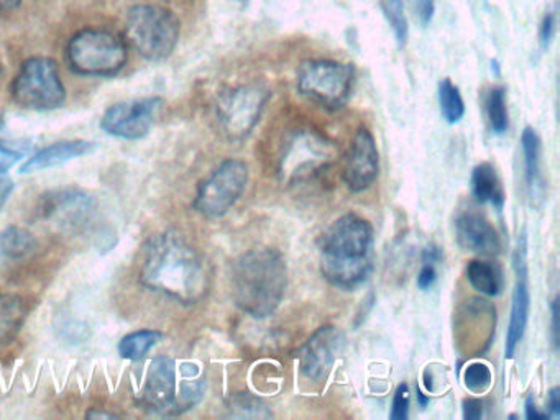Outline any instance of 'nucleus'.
I'll use <instances>...</instances> for the list:
<instances>
[{
  "label": "nucleus",
  "mask_w": 560,
  "mask_h": 420,
  "mask_svg": "<svg viewBox=\"0 0 560 420\" xmlns=\"http://www.w3.org/2000/svg\"><path fill=\"white\" fill-rule=\"evenodd\" d=\"M40 215L55 229L80 232L96 215V200L80 189L51 190L42 197Z\"/></svg>",
  "instance_id": "f8f14e48"
},
{
  "label": "nucleus",
  "mask_w": 560,
  "mask_h": 420,
  "mask_svg": "<svg viewBox=\"0 0 560 420\" xmlns=\"http://www.w3.org/2000/svg\"><path fill=\"white\" fill-rule=\"evenodd\" d=\"M25 317L27 307L19 295H0V345L14 340Z\"/></svg>",
  "instance_id": "b1692460"
},
{
  "label": "nucleus",
  "mask_w": 560,
  "mask_h": 420,
  "mask_svg": "<svg viewBox=\"0 0 560 420\" xmlns=\"http://www.w3.org/2000/svg\"><path fill=\"white\" fill-rule=\"evenodd\" d=\"M162 105L160 97L137 98L110 105L104 112L101 128L113 137L140 140L152 130Z\"/></svg>",
  "instance_id": "ddd939ff"
},
{
  "label": "nucleus",
  "mask_w": 560,
  "mask_h": 420,
  "mask_svg": "<svg viewBox=\"0 0 560 420\" xmlns=\"http://www.w3.org/2000/svg\"><path fill=\"white\" fill-rule=\"evenodd\" d=\"M126 38L142 58L163 61L175 51L179 20L165 7H132L127 15Z\"/></svg>",
  "instance_id": "423d86ee"
},
{
  "label": "nucleus",
  "mask_w": 560,
  "mask_h": 420,
  "mask_svg": "<svg viewBox=\"0 0 560 420\" xmlns=\"http://www.w3.org/2000/svg\"><path fill=\"white\" fill-rule=\"evenodd\" d=\"M547 406H549V413H547V416H549V417H559L560 416V389H559V387H553V389H550L549 402H547Z\"/></svg>",
  "instance_id": "a19ab883"
},
{
  "label": "nucleus",
  "mask_w": 560,
  "mask_h": 420,
  "mask_svg": "<svg viewBox=\"0 0 560 420\" xmlns=\"http://www.w3.org/2000/svg\"><path fill=\"white\" fill-rule=\"evenodd\" d=\"M353 82V66L332 59H310L298 71V91L301 95L329 110H339L347 104Z\"/></svg>",
  "instance_id": "6e6552de"
},
{
  "label": "nucleus",
  "mask_w": 560,
  "mask_h": 420,
  "mask_svg": "<svg viewBox=\"0 0 560 420\" xmlns=\"http://www.w3.org/2000/svg\"><path fill=\"white\" fill-rule=\"evenodd\" d=\"M19 160H21V153L11 150V148L5 147V144L0 141V174L11 170Z\"/></svg>",
  "instance_id": "f704fd0d"
},
{
  "label": "nucleus",
  "mask_w": 560,
  "mask_h": 420,
  "mask_svg": "<svg viewBox=\"0 0 560 420\" xmlns=\"http://www.w3.org/2000/svg\"><path fill=\"white\" fill-rule=\"evenodd\" d=\"M12 190H14V183H12V179L0 174V212L4 209L5 202H8Z\"/></svg>",
  "instance_id": "e433bc0d"
},
{
  "label": "nucleus",
  "mask_w": 560,
  "mask_h": 420,
  "mask_svg": "<svg viewBox=\"0 0 560 420\" xmlns=\"http://www.w3.org/2000/svg\"><path fill=\"white\" fill-rule=\"evenodd\" d=\"M163 335L156 330H139L133 331V334L126 335V337L120 340L119 354L126 360H142L145 354H149L152 351V348H155L156 345L162 340Z\"/></svg>",
  "instance_id": "393cba45"
},
{
  "label": "nucleus",
  "mask_w": 560,
  "mask_h": 420,
  "mask_svg": "<svg viewBox=\"0 0 560 420\" xmlns=\"http://www.w3.org/2000/svg\"><path fill=\"white\" fill-rule=\"evenodd\" d=\"M383 15L386 22L392 26L395 33L396 42L399 46H405L408 42V19H406L405 2L402 0H382Z\"/></svg>",
  "instance_id": "c85d7f7f"
},
{
  "label": "nucleus",
  "mask_w": 560,
  "mask_h": 420,
  "mask_svg": "<svg viewBox=\"0 0 560 420\" xmlns=\"http://www.w3.org/2000/svg\"><path fill=\"white\" fill-rule=\"evenodd\" d=\"M438 281V271L435 265H422L421 271L418 275V288L422 291H428Z\"/></svg>",
  "instance_id": "c9c22d12"
},
{
  "label": "nucleus",
  "mask_w": 560,
  "mask_h": 420,
  "mask_svg": "<svg viewBox=\"0 0 560 420\" xmlns=\"http://www.w3.org/2000/svg\"><path fill=\"white\" fill-rule=\"evenodd\" d=\"M483 400L477 399V397H468L462 402V413H464L465 420H478L483 417Z\"/></svg>",
  "instance_id": "72a5a7b5"
},
{
  "label": "nucleus",
  "mask_w": 560,
  "mask_h": 420,
  "mask_svg": "<svg viewBox=\"0 0 560 420\" xmlns=\"http://www.w3.org/2000/svg\"><path fill=\"white\" fill-rule=\"evenodd\" d=\"M491 381L493 376L490 366L483 361H474L464 370V384L471 393H485L491 386Z\"/></svg>",
  "instance_id": "c756f323"
},
{
  "label": "nucleus",
  "mask_w": 560,
  "mask_h": 420,
  "mask_svg": "<svg viewBox=\"0 0 560 420\" xmlns=\"http://www.w3.org/2000/svg\"><path fill=\"white\" fill-rule=\"evenodd\" d=\"M373 226L357 213L339 217L317 242L324 278L340 289H353L373 271Z\"/></svg>",
  "instance_id": "f03ea898"
},
{
  "label": "nucleus",
  "mask_w": 560,
  "mask_h": 420,
  "mask_svg": "<svg viewBox=\"0 0 560 420\" xmlns=\"http://www.w3.org/2000/svg\"><path fill=\"white\" fill-rule=\"evenodd\" d=\"M380 174V154L375 138L366 128H359L343 164L342 179L350 192L369 189Z\"/></svg>",
  "instance_id": "2eb2a0df"
},
{
  "label": "nucleus",
  "mask_w": 560,
  "mask_h": 420,
  "mask_svg": "<svg viewBox=\"0 0 560 420\" xmlns=\"http://www.w3.org/2000/svg\"><path fill=\"white\" fill-rule=\"evenodd\" d=\"M337 148L317 131L298 128L281 144L278 174L288 184H303L316 179L336 161Z\"/></svg>",
  "instance_id": "39448f33"
},
{
  "label": "nucleus",
  "mask_w": 560,
  "mask_h": 420,
  "mask_svg": "<svg viewBox=\"0 0 560 420\" xmlns=\"http://www.w3.org/2000/svg\"><path fill=\"white\" fill-rule=\"evenodd\" d=\"M514 282L513 304H511L510 325H508L506 347H504V357L513 358L516 353L517 345L523 340L524 331L529 318L530 292L529 279H527V245L526 235H521L514 252Z\"/></svg>",
  "instance_id": "dca6fc26"
},
{
  "label": "nucleus",
  "mask_w": 560,
  "mask_h": 420,
  "mask_svg": "<svg viewBox=\"0 0 560 420\" xmlns=\"http://www.w3.org/2000/svg\"><path fill=\"white\" fill-rule=\"evenodd\" d=\"M96 151V143L86 140L58 141L50 144L44 150L35 153L22 164L21 173H35V171L50 170V167L61 166V164L70 163L78 158L86 156V154Z\"/></svg>",
  "instance_id": "6ab92c4d"
},
{
  "label": "nucleus",
  "mask_w": 560,
  "mask_h": 420,
  "mask_svg": "<svg viewBox=\"0 0 560 420\" xmlns=\"http://www.w3.org/2000/svg\"><path fill=\"white\" fill-rule=\"evenodd\" d=\"M12 97L31 110H54L67 98L63 81L54 59L37 56L27 59L12 82Z\"/></svg>",
  "instance_id": "1a4fd4ad"
},
{
  "label": "nucleus",
  "mask_w": 560,
  "mask_h": 420,
  "mask_svg": "<svg viewBox=\"0 0 560 420\" xmlns=\"http://www.w3.org/2000/svg\"><path fill=\"white\" fill-rule=\"evenodd\" d=\"M270 98V91L261 84L238 85L224 92L218 102V120L231 140H244L260 120Z\"/></svg>",
  "instance_id": "9b49d317"
},
{
  "label": "nucleus",
  "mask_w": 560,
  "mask_h": 420,
  "mask_svg": "<svg viewBox=\"0 0 560 420\" xmlns=\"http://www.w3.org/2000/svg\"><path fill=\"white\" fill-rule=\"evenodd\" d=\"M550 315H552V341L553 347H559V298L553 299L550 304Z\"/></svg>",
  "instance_id": "4c0bfd02"
},
{
  "label": "nucleus",
  "mask_w": 560,
  "mask_h": 420,
  "mask_svg": "<svg viewBox=\"0 0 560 420\" xmlns=\"http://www.w3.org/2000/svg\"><path fill=\"white\" fill-rule=\"evenodd\" d=\"M232 295L245 314L265 318L283 301L288 266L273 248H254L235 259L231 272Z\"/></svg>",
  "instance_id": "7ed1b4c3"
},
{
  "label": "nucleus",
  "mask_w": 560,
  "mask_h": 420,
  "mask_svg": "<svg viewBox=\"0 0 560 420\" xmlns=\"http://www.w3.org/2000/svg\"><path fill=\"white\" fill-rule=\"evenodd\" d=\"M412 9H415L416 19L422 26L429 25L434 19V0H412Z\"/></svg>",
  "instance_id": "2f4dec72"
},
{
  "label": "nucleus",
  "mask_w": 560,
  "mask_h": 420,
  "mask_svg": "<svg viewBox=\"0 0 560 420\" xmlns=\"http://www.w3.org/2000/svg\"><path fill=\"white\" fill-rule=\"evenodd\" d=\"M471 194L480 203H491L497 210H503L504 190L493 164L480 163L471 173Z\"/></svg>",
  "instance_id": "4be33fe9"
},
{
  "label": "nucleus",
  "mask_w": 560,
  "mask_h": 420,
  "mask_svg": "<svg viewBox=\"0 0 560 420\" xmlns=\"http://www.w3.org/2000/svg\"><path fill=\"white\" fill-rule=\"evenodd\" d=\"M442 253L439 249V246L429 245L422 249V265H435V262L441 261Z\"/></svg>",
  "instance_id": "58836bf2"
},
{
  "label": "nucleus",
  "mask_w": 560,
  "mask_h": 420,
  "mask_svg": "<svg viewBox=\"0 0 560 420\" xmlns=\"http://www.w3.org/2000/svg\"><path fill=\"white\" fill-rule=\"evenodd\" d=\"M409 417V386L406 383L399 384L393 397L392 420H406Z\"/></svg>",
  "instance_id": "7c9ffc66"
},
{
  "label": "nucleus",
  "mask_w": 560,
  "mask_h": 420,
  "mask_svg": "<svg viewBox=\"0 0 560 420\" xmlns=\"http://www.w3.org/2000/svg\"><path fill=\"white\" fill-rule=\"evenodd\" d=\"M526 419L527 420H544L549 419V416L547 413L540 412L539 409H537L536 402H534V397L529 396L526 399Z\"/></svg>",
  "instance_id": "ea45409f"
},
{
  "label": "nucleus",
  "mask_w": 560,
  "mask_h": 420,
  "mask_svg": "<svg viewBox=\"0 0 560 420\" xmlns=\"http://www.w3.org/2000/svg\"><path fill=\"white\" fill-rule=\"evenodd\" d=\"M248 183V166L242 160H225L202 180L196 194L195 209L209 219L225 215L237 203Z\"/></svg>",
  "instance_id": "9d476101"
},
{
  "label": "nucleus",
  "mask_w": 560,
  "mask_h": 420,
  "mask_svg": "<svg viewBox=\"0 0 560 420\" xmlns=\"http://www.w3.org/2000/svg\"><path fill=\"white\" fill-rule=\"evenodd\" d=\"M418 399L419 404H421V407H425L429 404V397H425L424 394L421 393V390L418 389Z\"/></svg>",
  "instance_id": "c03bdc74"
},
{
  "label": "nucleus",
  "mask_w": 560,
  "mask_h": 420,
  "mask_svg": "<svg viewBox=\"0 0 560 420\" xmlns=\"http://www.w3.org/2000/svg\"><path fill=\"white\" fill-rule=\"evenodd\" d=\"M127 59L126 42L106 30H81L67 46L68 65L81 75L109 78L119 74Z\"/></svg>",
  "instance_id": "0eeeda50"
},
{
  "label": "nucleus",
  "mask_w": 560,
  "mask_h": 420,
  "mask_svg": "<svg viewBox=\"0 0 560 420\" xmlns=\"http://www.w3.org/2000/svg\"><path fill=\"white\" fill-rule=\"evenodd\" d=\"M487 115L491 130L503 135L510 127L506 108V91L504 88H493L487 95Z\"/></svg>",
  "instance_id": "cd10ccee"
},
{
  "label": "nucleus",
  "mask_w": 560,
  "mask_h": 420,
  "mask_svg": "<svg viewBox=\"0 0 560 420\" xmlns=\"http://www.w3.org/2000/svg\"><path fill=\"white\" fill-rule=\"evenodd\" d=\"M460 315V327H471V330L464 335L468 353H483L493 338L497 308L483 299H471Z\"/></svg>",
  "instance_id": "a211bd4d"
},
{
  "label": "nucleus",
  "mask_w": 560,
  "mask_h": 420,
  "mask_svg": "<svg viewBox=\"0 0 560 420\" xmlns=\"http://www.w3.org/2000/svg\"><path fill=\"white\" fill-rule=\"evenodd\" d=\"M343 347H346V337L342 331L334 325H324L298 351L301 374L313 383H324L332 371L337 358L342 353Z\"/></svg>",
  "instance_id": "4468645a"
},
{
  "label": "nucleus",
  "mask_w": 560,
  "mask_h": 420,
  "mask_svg": "<svg viewBox=\"0 0 560 420\" xmlns=\"http://www.w3.org/2000/svg\"><path fill=\"white\" fill-rule=\"evenodd\" d=\"M521 147H523L524 177H526L527 194L534 206H539L546 196V183H544L542 166H540L539 135L533 127L524 128L521 135Z\"/></svg>",
  "instance_id": "aec40b11"
},
{
  "label": "nucleus",
  "mask_w": 560,
  "mask_h": 420,
  "mask_svg": "<svg viewBox=\"0 0 560 420\" xmlns=\"http://www.w3.org/2000/svg\"><path fill=\"white\" fill-rule=\"evenodd\" d=\"M205 393L206 381L198 368L185 364V380L178 389L175 360L160 357L150 364L140 402L156 416H178L201 402Z\"/></svg>",
  "instance_id": "20e7f679"
},
{
  "label": "nucleus",
  "mask_w": 560,
  "mask_h": 420,
  "mask_svg": "<svg viewBox=\"0 0 560 420\" xmlns=\"http://www.w3.org/2000/svg\"><path fill=\"white\" fill-rule=\"evenodd\" d=\"M88 419H100V417H103V419H110V417H116L114 413L109 412H97V410H91V412H88Z\"/></svg>",
  "instance_id": "37998d69"
},
{
  "label": "nucleus",
  "mask_w": 560,
  "mask_h": 420,
  "mask_svg": "<svg viewBox=\"0 0 560 420\" xmlns=\"http://www.w3.org/2000/svg\"><path fill=\"white\" fill-rule=\"evenodd\" d=\"M24 0H0V12H11L18 9Z\"/></svg>",
  "instance_id": "79ce46f5"
},
{
  "label": "nucleus",
  "mask_w": 560,
  "mask_h": 420,
  "mask_svg": "<svg viewBox=\"0 0 560 420\" xmlns=\"http://www.w3.org/2000/svg\"><path fill=\"white\" fill-rule=\"evenodd\" d=\"M465 272H467L468 282L475 291L481 292L488 298H497L503 292L504 278L500 266L483 261V259H471Z\"/></svg>",
  "instance_id": "5701e85b"
},
{
  "label": "nucleus",
  "mask_w": 560,
  "mask_h": 420,
  "mask_svg": "<svg viewBox=\"0 0 560 420\" xmlns=\"http://www.w3.org/2000/svg\"><path fill=\"white\" fill-rule=\"evenodd\" d=\"M140 279L147 288L175 299L182 304H196L211 289L208 259L185 236L176 232L160 233L150 240L143 255Z\"/></svg>",
  "instance_id": "f257e3e1"
},
{
  "label": "nucleus",
  "mask_w": 560,
  "mask_h": 420,
  "mask_svg": "<svg viewBox=\"0 0 560 420\" xmlns=\"http://www.w3.org/2000/svg\"><path fill=\"white\" fill-rule=\"evenodd\" d=\"M439 105H441L442 117L447 124H457L464 117V98L451 79H442L439 82Z\"/></svg>",
  "instance_id": "bb28decb"
},
{
  "label": "nucleus",
  "mask_w": 560,
  "mask_h": 420,
  "mask_svg": "<svg viewBox=\"0 0 560 420\" xmlns=\"http://www.w3.org/2000/svg\"><path fill=\"white\" fill-rule=\"evenodd\" d=\"M0 71H2V68H0Z\"/></svg>",
  "instance_id": "a18cd8bd"
},
{
  "label": "nucleus",
  "mask_w": 560,
  "mask_h": 420,
  "mask_svg": "<svg viewBox=\"0 0 560 420\" xmlns=\"http://www.w3.org/2000/svg\"><path fill=\"white\" fill-rule=\"evenodd\" d=\"M553 32H556V13L550 12L549 10V12L544 15L542 22H540L539 42L542 48H547V46H549Z\"/></svg>",
  "instance_id": "473e14b6"
},
{
  "label": "nucleus",
  "mask_w": 560,
  "mask_h": 420,
  "mask_svg": "<svg viewBox=\"0 0 560 420\" xmlns=\"http://www.w3.org/2000/svg\"><path fill=\"white\" fill-rule=\"evenodd\" d=\"M37 249V238L27 229L11 225L0 230V266H14L27 261Z\"/></svg>",
  "instance_id": "412c9836"
},
{
  "label": "nucleus",
  "mask_w": 560,
  "mask_h": 420,
  "mask_svg": "<svg viewBox=\"0 0 560 420\" xmlns=\"http://www.w3.org/2000/svg\"><path fill=\"white\" fill-rule=\"evenodd\" d=\"M455 240L467 252L483 256H494L500 253L501 242L494 226L483 213L465 210L455 217Z\"/></svg>",
  "instance_id": "f3484780"
},
{
  "label": "nucleus",
  "mask_w": 560,
  "mask_h": 420,
  "mask_svg": "<svg viewBox=\"0 0 560 420\" xmlns=\"http://www.w3.org/2000/svg\"><path fill=\"white\" fill-rule=\"evenodd\" d=\"M225 409H228V417L232 419H271L273 417V412L260 397L247 393L232 396Z\"/></svg>",
  "instance_id": "a878e982"
}]
</instances>
